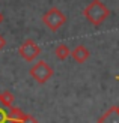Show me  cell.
<instances>
[{
	"mask_svg": "<svg viewBox=\"0 0 119 123\" xmlns=\"http://www.w3.org/2000/svg\"><path fill=\"white\" fill-rule=\"evenodd\" d=\"M83 15L91 24L99 26V24H103L110 17V9L101 2V0H92V2L83 9Z\"/></svg>",
	"mask_w": 119,
	"mask_h": 123,
	"instance_id": "1",
	"label": "cell"
},
{
	"mask_svg": "<svg viewBox=\"0 0 119 123\" xmlns=\"http://www.w3.org/2000/svg\"><path fill=\"white\" fill-rule=\"evenodd\" d=\"M42 23L51 30V32H57L60 27L65 26L66 17L59 8H50L45 14L42 15Z\"/></svg>",
	"mask_w": 119,
	"mask_h": 123,
	"instance_id": "2",
	"label": "cell"
},
{
	"mask_svg": "<svg viewBox=\"0 0 119 123\" xmlns=\"http://www.w3.org/2000/svg\"><path fill=\"white\" fill-rule=\"evenodd\" d=\"M29 74H30V77H32L36 83H39V84H45L50 78L53 77V68L50 66L47 62H44V60H39V62H36V63L29 69Z\"/></svg>",
	"mask_w": 119,
	"mask_h": 123,
	"instance_id": "3",
	"label": "cell"
},
{
	"mask_svg": "<svg viewBox=\"0 0 119 123\" xmlns=\"http://www.w3.org/2000/svg\"><path fill=\"white\" fill-rule=\"evenodd\" d=\"M39 53H41V47L33 39H26L21 44V47L18 48V54L26 62H33L39 56Z\"/></svg>",
	"mask_w": 119,
	"mask_h": 123,
	"instance_id": "4",
	"label": "cell"
},
{
	"mask_svg": "<svg viewBox=\"0 0 119 123\" xmlns=\"http://www.w3.org/2000/svg\"><path fill=\"white\" fill-rule=\"evenodd\" d=\"M70 56L76 60L77 63H84V62H87V59L91 57V53H89V50H87L84 45H77L71 51Z\"/></svg>",
	"mask_w": 119,
	"mask_h": 123,
	"instance_id": "5",
	"label": "cell"
},
{
	"mask_svg": "<svg viewBox=\"0 0 119 123\" xmlns=\"http://www.w3.org/2000/svg\"><path fill=\"white\" fill-rule=\"evenodd\" d=\"M98 123H119V113L116 111V107H110L98 119Z\"/></svg>",
	"mask_w": 119,
	"mask_h": 123,
	"instance_id": "6",
	"label": "cell"
},
{
	"mask_svg": "<svg viewBox=\"0 0 119 123\" xmlns=\"http://www.w3.org/2000/svg\"><path fill=\"white\" fill-rule=\"evenodd\" d=\"M24 116H26V113H23L20 108L17 107H9L8 108V117H9V123H20Z\"/></svg>",
	"mask_w": 119,
	"mask_h": 123,
	"instance_id": "7",
	"label": "cell"
},
{
	"mask_svg": "<svg viewBox=\"0 0 119 123\" xmlns=\"http://www.w3.org/2000/svg\"><path fill=\"white\" fill-rule=\"evenodd\" d=\"M70 54H71V51H70V48H68L65 44H59L57 47L54 48V56L57 57L60 62L66 60L68 57H70Z\"/></svg>",
	"mask_w": 119,
	"mask_h": 123,
	"instance_id": "8",
	"label": "cell"
},
{
	"mask_svg": "<svg viewBox=\"0 0 119 123\" xmlns=\"http://www.w3.org/2000/svg\"><path fill=\"white\" fill-rule=\"evenodd\" d=\"M14 101H15V98H14V95H12L9 90H5V92H2V93H0V104H2L5 108L12 107Z\"/></svg>",
	"mask_w": 119,
	"mask_h": 123,
	"instance_id": "9",
	"label": "cell"
},
{
	"mask_svg": "<svg viewBox=\"0 0 119 123\" xmlns=\"http://www.w3.org/2000/svg\"><path fill=\"white\" fill-rule=\"evenodd\" d=\"M0 123H9V117H8V110H6L2 104H0Z\"/></svg>",
	"mask_w": 119,
	"mask_h": 123,
	"instance_id": "10",
	"label": "cell"
},
{
	"mask_svg": "<svg viewBox=\"0 0 119 123\" xmlns=\"http://www.w3.org/2000/svg\"><path fill=\"white\" fill-rule=\"evenodd\" d=\"M20 123H39V122H38V119H36V117H33V116L26 114V116H24V119Z\"/></svg>",
	"mask_w": 119,
	"mask_h": 123,
	"instance_id": "11",
	"label": "cell"
},
{
	"mask_svg": "<svg viewBox=\"0 0 119 123\" xmlns=\"http://www.w3.org/2000/svg\"><path fill=\"white\" fill-rule=\"evenodd\" d=\"M5 47H6V39L3 38L2 35H0V51H2V50H3Z\"/></svg>",
	"mask_w": 119,
	"mask_h": 123,
	"instance_id": "12",
	"label": "cell"
},
{
	"mask_svg": "<svg viewBox=\"0 0 119 123\" xmlns=\"http://www.w3.org/2000/svg\"><path fill=\"white\" fill-rule=\"evenodd\" d=\"M2 23H3V14L0 12V24H2Z\"/></svg>",
	"mask_w": 119,
	"mask_h": 123,
	"instance_id": "13",
	"label": "cell"
},
{
	"mask_svg": "<svg viewBox=\"0 0 119 123\" xmlns=\"http://www.w3.org/2000/svg\"><path fill=\"white\" fill-rule=\"evenodd\" d=\"M116 111H118V113H119V105H116Z\"/></svg>",
	"mask_w": 119,
	"mask_h": 123,
	"instance_id": "14",
	"label": "cell"
},
{
	"mask_svg": "<svg viewBox=\"0 0 119 123\" xmlns=\"http://www.w3.org/2000/svg\"><path fill=\"white\" fill-rule=\"evenodd\" d=\"M116 80H119V77H118V75H116Z\"/></svg>",
	"mask_w": 119,
	"mask_h": 123,
	"instance_id": "15",
	"label": "cell"
}]
</instances>
